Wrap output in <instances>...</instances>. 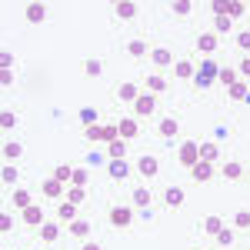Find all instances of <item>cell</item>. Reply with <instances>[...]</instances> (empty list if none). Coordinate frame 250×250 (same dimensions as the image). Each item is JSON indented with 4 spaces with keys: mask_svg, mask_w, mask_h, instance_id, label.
<instances>
[{
    "mask_svg": "<svg viewBox=\"0 0 250 250\" xmlns=\"http://www.w3.org/2000/svg\"><path fill=\"white\" fill-rule=\"evenodd\" d=\"M177 157H180V164H184V167H193V164L200 160V144H197V140H190V144H184Z\"/></svg>",
    "mask_w": 250,
    "mask_h": 250,
    "instance_id": "obj_1",
    "label": "cell"
},
{
    "mask_svg": "<svg viewBox=\"0 0 250 250\" xmlns=\"http://www.w3.org/2000/svg\"><path fill=\"white\" fill-rule=\"evenodd\" d=\"M190 177L197 180V184H207V180L213 177V164L210 160H197V164L190 167Z\"/></svg>",
    "mask_w": 250,
    "mask_h": 250,
    "instance_id": "obj_2",
    "label": "cell"
},
{
    "mask_svg": "<svg viewBox=\"0 0 250 250\" xmlns=\"http://www.w3.org/2000/svg\"><path fill=\"white\" fill-rule=\"evenodd\" d=\"M137 170L144 173V177H157V173H160V164H157L154 154H144L140 160H137Z\"/></svg>",
    "mask_w": 250,
    "mask_h": 250,
    "instance_id": "obj_3",
    "label": "cell"
},
{
    "mask_svg": "<svg viewBox=\"0 0 250 250\" xmlns=\"http://www.w3.org/2000/svg\"><path fill=\"white\" fill-rule=\"evenodd\" d=\"M134 114L137 117H150L154 114V94H140L134 100Z\"/></svg>",
    "mask_w": 250,
    "mask_h": 250,
    "instance_id": "obj_4",
    "label": "cell"
},
{
    "mask_svg": "<svg viewBox=\"0 0 250 250\" xmlns=\"http://www.w3.org/2000/svg\"><path fill=\"white\" fill-rule=\"evenodd\" d=\"M130 220H134V210L130 207H114L110 210V224L114 227H130Z\"/></svg>",
    "mask_w": 250,
    "mask_h": 250,
    "instance_id": "obj_5",
    "label": "cell"
},
{
    "mask_svg": "<svg viewBox=\"0 0 250 250\" xmlns=\"http://www.w3.org/2000/svg\"><path fill=\"white\" fill-rule=\"evenodd\" d=\"M23 224H30V227H43V224H47V217H43V210H40V207H34V204H30V207L23 210Z\"/></svg>",
    "mask_w": 250,
    "mask_h": 250,
    "instance_id": "obj_6",
    "label": "cell"
},
{
    "mask_svg": "<svg viewBox=\"0 0 250 250\" xmlns=\"http://www.w3.org/2000/svg\"><path fill=\"white\" fill-rule=\"evenodd\" d=\"M217 43H220L217 34H200V37H197V50H200V54H213Z\"/></svg>",
    "mask_w": 250,
    "mask_h": 250,
    "instance_id": "obj_7",
    "label": "cell"
},
{
    "mask_svg": "<svg viewBox=\"0 0 250 250\" xmlns=\"http://www.w3.org/2000/svg\"><path fill=\"white\" fill-rule=\"evenodd\" d=\"M57 217H60V224H74V220H77V204L63 200V204H60V210H57Z\"/></svg>",
    "mask_w": 250,
    "mask_h": 250,
    "instance_id": "obj_8",
    "label": "cell"
},
{
    "mask_svg": "<svg viewBox=\"0 0 250 250\" xmlns=\"http://www.w3.org/2000/svg\"><path fill=\"white\" fill-rule=\"evenodd\" d=\"M177 130H180V124H177L173 117H164V120H160V137L173 140V137H177Z\"/></svg>",
    "mask_w": 250,
    "mask_h": 250,
    "instance_id": "obj_9",
    "label": "cell"
},
{
    "mask_svg": "<svg viewBox=\"0 0 250 250\" xmlns=\"http://www.w3.org/2000/svg\"><path fill=\"white\" fill-rule=\"evenodd\" d=\"M150 60H154L157 67H170L173 57H170V50L167 47H157V50H150Z\"/></svg>",
    "mask_w": 250,
    "mask_h": 250,
    "instance_id": "obj_10",
    "label": "cell"
},
{
    "mask_svg": "<svg viewBox=\"0 0 250 250\" xmlns=\"http://www.w3.org/2000/svg\"><path fill=\"white\" fill-rule=\"evenodd\" d=\"M217 74H220V67H217V60H200V77H207V80H217Z\"/></svg>",
    "mask_w": 250,
    "mask_h": 250,
    "instance_id": "obj_11",
    "label": "cell"
},
{
    "mask_svg": "<svg viewBox=\"0 0 250 250\" xmlns=\"http://www.w3.org/2000/svg\"><path fill=\"white\" fill-rule=\"evenodd\" d=\"M43 17H47V7L43 3H27V20L30 23H40Z\"/></svg>",
    "mask_w": 250,
    "mask_h": 250,
    "instance_id": "obj_12",
    "label": "cell"
},
{
    "mask_svg": "<svg viewBox=\"0 0 250 250\" xmlns=\"http://www.w3.org/2000/svg\"><path fill=\"white\" fill-rule=\"evenodd\" d=\"M164 197H167V207H170V210H177V207L184 204V190H180V187H167Z\"/></svg>",
    "mask_w": 250,
    "mask_h": 250,
    "instance_id": "obj_13",
    "label": "cell"
},
{
    "mask_svg": "<svg viewBox=\"0 0 250 250\" xmlns=\"http://www.w3.org/2000/svg\"><path fill=\"white\" fill-rule=\"evenodd\" d=\"M173 74H177L180 80H190L193 77V63L190 60H177V63H173Z\"/></svg>",
    "mask_w": 250,
    "mask_h": 250,
    "instance_id": "obj_14",
    "label": "cell"
},
{
    "mask_svg": "<svg viewBox=\"0 0 250 250\" xmlns=\"http://www.w3.org/2000/svg\"><path fill=\"white\" fill-rule=\"evenodd\" d=\"M57 237H60V227H57V224H43V227H40V240H43V244H54Z\"/></svg>",
    "mask_w": 250,
    "mask_h": 250,
    "instance_id": "obj_15",
    "label": "cell"
},
{
    "mask_svg": "<svg viewBox=\"0 0 250 250\" xmlns=\"http://www.w3.org/2000/svg\"><path fill=\"white\" fill-rule=\"evenodd\" d=\"M117 97H120V100H127V104H134L137 97H140V90H137L134 83H120V90H117Z\"/></svg>",
    "mask_w": 250,
    "mask_h": 250,
    "instance_id": "obj_16",
    "label": "cell"
},
{
    "mask_svg": "<svg viewBox=\"0 0 250 250\" xmlns=\"http://www.w3.org/2000/svg\"><path fill=\"white\" fill-rule=\"evenodd\" d=\"M237 74H240V70H233V67H220L217 80H220L224 87H233V83H237Z\"/></svg>",
    "mask_w": 250,
    "mask_h": 250,
    "instance_id": "obj_17",
    "label": "cell"
},
{
    "mask_svg": "<svg viewBox=\"0 0 250 250\" xmlns=\"http://www.w3.org/2000/svg\"><path fill=\"white\" fill-rule=\"evenodd\" d=\"M127 173H130L127 160H110V177H114V180H124Z\"/></svg>",
    "mask_w": 250,
    "mask_h": 250,
    "instance_id": "obj_18",
    "label": "cell"
},
{
    "mask_svg": "<svg viewBox=\"0 0 250 250\" xmlns=\"http://www.w3.org/2000/svg\"><path fill=\"white\" fill-rule=\"evenodd\" d=\"M137 14V3H130V0H120V3H117V17L120 20H130Z\"/></svg>",
    "mask_w": 250,
    "mask_h": 250,
    "instance_id": "obj_19",
    "label": "cell"
},
{
    "mask_svg": "<svg viewBox=\"0 0 250 250\" xmlns=\"http://www.w3.org/2000/svg\"><path fill=\"white\" fill-rule=\"evenodd\" d=\"M117 130H120L124 140H130V137H137V120H120V124H117Z\"/></svg>",
    "mask_w": 250,
    "mask_h": 250,
    "instance_id": "obj_20",
    "label": "cell"
},
{
    "mask_svg": "<svg viewBox=\"0 0 250 250\" xmlns=\"http://www.w3.org/2000/svg\"><path fill=\"white\" fill-rule=\"evenodd\" d=\"M107 154H110V160H124V154H127V144H124V140L107 144Z\"/></svg>",
    "mask_w": 250,
    "mask_h": 250,
    "instance_id": "obj_21",
    "label": "cell"
},
{
    "mask_svg": "<svg viewBox=\"0 0 250 250\" xmlns=\"http://www.w3.org/2000/svg\"><path fill=\"white\" fill-rule=\"evenodd\" d=\"M43 193H47V197H67V193H63V184H60V180H54V177L43 184Z\"/></svg>",
    "mask_w": 250,
    "mask_h": 250,
    "instance_id": "obj_22",
    "label": "cell"
},
{
    "mask_svg": "<svg viewBox=\"0 0 250 250\" xmlns=\"http://www.w3.org/2000/svg\"><path fill=\"white\" fill-rule=\"evenodd\" d=\"M217 157H220V147H217V144H200V160H217Z\"/></svg>",
    "mask_w": 250,
    "mask_h": 250,
    "instance_id": "obj_23",
    "label": "cell"
},
{
    "mask_svg": "<svg viewBox=\"0 0 250 250\" xmlns=\"http://www.w3.org/2000/svg\"><path fill=\"white\" fill-rule=\"evenodd\" d=\"M70 233H74V237H90V220H74V224H70Z\"/></svg>",
    "mask_w": 250,
    "mask_h": 250,
    "instance_id": "obj_24",
    "label": "cell"
},
{
    "mask_svg": "<svg viewBox=\"0 0 250 250\" xmlns=\"http://www.w3.org/2000/svg\"><path fill=\"white\" fill-rule=\"evenodd\" d=\"M244 10H247V7H244V3H240V0H230V3H224V17H240V14H244Z\"/></svg>",
    "mask_w": 250,
    "mask_h": 250,
    "instance_id": "obj_25",
    "label": "cell"
},
{
    "mask_svg": "<svg viewBox=\"0 0 250 250\" xmlns=\"http://www.w3.org/2000/svg\"><path fill=\"white\" fill-rule=\"evenodd\" d=\"M224 177H227V180H240V177H244V167H240V164H224Z\"/></svg>",
    "mask_w": 250,
    "mask_h": 250,
    "instance_id": "obj_26",
    "label": "cell"
},
{
    "mask_svg": "<svg viewBox=\"0 0 250 250\" xmlns=\"http://www.w3.org/2000/svg\"><path fill=\"white\" fill-rule=\"evenodd\" d=\"M150 197H154V193L147 190V187H137V190H134V204H137V207H147Z\"/></svg>",
    "mask_w": 250,
    "mask_h": 250,
    "instance_id": "obj_27",
    "label": "cell"
},
{
    "mask_svg": "<svg viewBox=\"0 0 250 250\" xmlns=\"http://www.w3.org/2000/svg\"><path fill=\"white\" fill-rule=\"evenodd\" d=\"M204 230L217 237V233L224 230V220H220V217H207V220H204Z\"/></svg>",
    "mask_w": 250,
    "mask_h": 250,
    "instance_id": "obj_28",
    "label": "cell"
},
{
    "mask_svg": "<svg viewBox=\"0 0 250 250\" xmlns=\"http://www.w3.org/2000/svg\"><path fill=\"white\" fill-rule=\"evenodd\" d=\"M74 177V167H67V164H60V167H54V180H60V184H67Z\"/></svg>",
    "mask_w": 250,
    "mask_h": 250,
    "instance_id": "obj_29",
    "label": "cell"
},
{
    "mask_svg": "<svg viewBox=\"0 0 250 250\" xmlns=\"http://www.w3.org/2000/svg\"><path fill=\"white\" fill-rule=\"evenodd\" d=\"M127 54H130V57H144V54H147V43H144V40H130V43H127Z\"/></svg>",
    "mask_w": 250,
    "mask_h": 250,
    "instance_id": "obj_30",
    "label": "cell"
},
{
    "mask_svg": "<svg viewBox=\"0 0 250 250\" xmlns=\"http://www.w3.org/2000/svg\"><path fill=\"white\" fill-rule=\"evenodd\" d=\"M20 154H23V147H20V144H3V157H7V164H10V160H17Z\"/></svg>",
    "mask_w": 250,
    "mask_h": 250,
    "instance_id": "obj_31",
    "label": "cell"
},
{
    "mask_svg": "<svg viewBox=\"0 0 250 250\" xmlns=\"http://www.w3.org/2000/svg\"><path fill=\"white\" fill-rule=\"evenodd\" d=\"M233 227L247 230V227H250V210H237V213H233Z\"/></svg>",
    "mask_w": 250,
    "mask_h": 250,
    "instance_id": "obj_32",
    "label": "cell"
},
{
    "mask_svg": "<svg viewBox=\"0 0 250 250\" xmlns=\"http://www.w3.org/2000/svg\"><path fill=\"white\" fill-rule=\"evenodd\" d=\"M170 10L177 14V17H187L193 7H190V0H177V3H170Z\"/></svg>",
    "mask_w": 250,
    "mask_h": 250,
    "instance_id": "obj_33",
    "label": "cell"
},
{
    "mask_svg": "<svg viewBox=\"0 0 250 250\" xmlns=\"http://www.w3.org/2000/svg\"><path fill=\"white\" fill-rule=\"evenodd\" d=\"M17 167H14V164H7V167H3V173H0V180H3V184H17Z\"/></svg>",
    "mask_w": 250,
    "mask_h": 250,
    "instance_id": "obj_34",
    "label": "cell"
},
{
    "mask_svg": "<svg viewBox=\"0 0 250 250\" xmlns=\"http://www.w3.org/2000/svg\"><path fill=\"white\" fill-rule=\"evenodd\" d=\"M227 94H230L233 100H244V97H247V83H240V80H237L233 87H227Z\"/></svg>",
    "mask_w": 250,
    "mask_h": 250,
    "instance_id": "obj_35",
    "label": "cell"
},
{
    "mask_svg": "<svg viewBox=\"0 0 250 250\" xmlns=\"http://www.w3.org/2000/svg\"><path fill=\"white\" fill-rule=\"evenodd\" d=\"M80 120H83V127H94L97 124V110L94 107H83V110H80Z\"/></svg>",
    "mask_w": 250,
    "mask_h": 250,
    "instance_id": "obj_36",
    "label": "cell"
},
{
    "mask_svg": "<svg viewBox=\"0 0 250 250\" xmlns=\"http://www.w3.org/2000/svg\"><path fill=\"white\" fill-rule=\"evenodd\" d=\"M67 200H70V204H83V200H87L83 187H70V190H67Z\"/></svg>",
    "mask_w": 250,
    "mask_h": 250,
    "instance_id": "obj_37",
    "label": "cell"
},
{
    "mask_svg": "<svg viewBox=\"0 0 250 250\" xmlns=\"http://www.w3.org/2000/svg\"><path fill=\"white\" fill-rule=\"evenodd\" d=\"M14 204H17L20 210H27V207H30V193H27V190H17V193H14Z\"/></svg>",
    "mask_w": 250,
    "mask_h": 250,
    "instance_id": "obj_38",
    "label": "cell"
},
{
    "mask_svg": "<svg viewBox=\"0 0 250 250\" xmlns=\"http://www.w3.org/2000/svg\"><path fill=\"white\" fill-rule=\"evenodd\" d=\"M147 90H154V94L157 90H167V80L164 77H147Z\"/></svg>",
    "mask_w": 250,
    "mask_h": 250,
    "instance_id": "obj_39",
    "label": "cell"
},
{
    "mask_svg": "<svg viewBox=\"0 0 250 250\" xmlns=\"http://www.w3.org/2000/svg\"><path fill=\"white\" fill-rule=\"evenodd\" d=\"M83 70H87V77H100V70H104V67H100V60H87V63H83Z\"/></svg>",
    "mask_w": 250,
    "mask_h": 250,
    "instance_id": "obj_40",
    "label": "cell"
},
{
    "mask_svg": "<svg viewBox=\"0 0 250 250\" xmlns=\"http://www.w3.org/2000/svg\"><path fill=\"white\" fill-rule=\"evenodd\" d=\"M70 184H74V187H87V170H77V167H74V177H70Z\"/></svg>",
    "mask_w": 250,
    "mask_h": 250,
    "instance_id": "obj_41",
    "label": "cell"
},
{
    "mask_svg": "<svg viewBox=\"0 0 250 250\" xmlns=\"http://www.w3.org/2000/svg\"><path fill=\"white\" fill-rule=\"evenodd\" d=\"M87 140H90V144H97V140H104V127H87Z\"/></svg>",
    "mask_w": 250,
    "mask_h": 250,
    "instance_id": "obj_42",
    "label": "cell"
},
{
    "mask_svg": "<svg viewBox=\"0 0 250 250\" xmlns=\"http://www.w3.org/2000/svg\"><path fill=\"white\" fill-rule=\"evenodd\" d=\"M14 124H17V117L10 114V110H3V114H0V127H3V130H10Z\"/></svg>",
    "mask_w": 250,
    "mask_h": 250,
    "instance_id": "obj_43",
    "label": "cell"
},
{
    "mask_svg": "<svg viewBox=\"0 0 250 250\" xmlns=\"http://www.w3.org/2000/svg\"><path fill=\"white\" fill-rule=\"evenodd\" d=\"M237 47H240V50H250V30L237 34Z\"/></svg>",
    "mask_w": 250,
    "mask_h": 250,
    "instance_id": "obj_44",
    "label": "cell"
},
{
    "mask_svg": "<svg viewBox=\"0 0 250 250\" xmlns=\"http://www.w3.org/2000/svg\"><path fill=\"white\" fill-rule=\"evenodd\" d=\"M213 23H217V34H227L230 30V17H217Z\"/></svg>",
    "mask_w": 250,
    "mask_h": 250,
    "instance_id": "obj_45",
    "label": "cell"
},
{
    "mask_svg": "<svg viewBox=\"0 0 250 250\" xmlns=\"http://www.w3.org/2000/svg\"><path fill=\"white\" fill-rule=\"evenodd\" d=\"M217 240H220L224 247H227V244H233V230H227V227H224V230L217 233Z\"/></svg>",
    "mask_w": 250,
    "mask_h": 250,
    "instance_id": "obj_46",
    "label": "cell"
},
{
    "mask_svg": "<svg viewBox=\"0 0 250 250\" xmlns=\"http://www.w3.org/2000/svg\"><path fill=\"white\" fill-rule=\"evenodd\" d=\"M10 227H14V217H10V213H3V217H0V230L7 233Z\"/></svg>",
    "mask_w": 250,
    "mask_h": 250,
    "instance_id": "obj_47",
    "label": "cell"
},
{
    "mask_svg": "<svg viewBox=\"0 0 250 250\" xmlns=\"http://www.w3.org/2000/svg\"><path fill=\"white\" fill-rule=\"evenodd\" d=\"M10 63H14V57H10V54H0V67H3V70H10Z\"/></svg>",
    "mask_w": 250,
    "mask_h": 250,
    "instance_id": "obj_48",
    "label": "cell"
},
{
    "mask_svg": "<svg viewBox=\"0 0 250 250\" xmlns=\"http://www.w3.org/2000/svg\"><path fill=\"white\" fill-rule=\"evenodd\" d=\"M0 83H3V87H10V83H14V74H10V70H3V74H0Z\"/></svg>",
    "mask_w": 250,
    "mask_h": 250,
    "instance_id": "obj_49",
    "label": "cell"
},
{
    "mask_svg": "<svg viewBox=\"0 0 250 250\" xmlns=\"http://www.w3.org/2000/svg\"><path fill=\"white\" fill-rule=\"evenodd\" d=\"M240 74H244V77H250V57L240 60Z\"/></svg>",
    "mask_w": 250,
    "mask_h": 250,
    "instance_id": "obj_50",
    "label": "cell"
},
{
    "mask_svg": "<svg viewBox=\"0 0 250 250\" xmlns=\"http://www.w3.org/2000/svg\"><path fill=\"white\" fill-rule=\"evenodd\" d=\"M83 250H100V244H94V240H90V244H83Z\"/></svg>",
    "mask_w": 250,
    "mask_h": 250,
    "instance_id": "obj_51",
    "label": "cell"
}]
</instances>
